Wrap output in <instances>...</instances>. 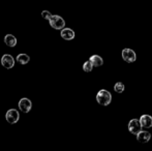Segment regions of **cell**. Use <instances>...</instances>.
Returning a JSON list of instances; mask_svg holds the SVG:
<instances>
[{"instance_id":"cell-1","label":"cell","mask_w":152,"mask_h":151,"mask_svg":"<svg viewBox=\"0 0 152 151\" xmlns=\"http://www.w3.org/2000/svg\"><path fill=\"white\" fill-rule=\"evenodd\" d=\"M96 101L102 106H108L112 101V95L108 90H102L98 91V93L96 94Z\"/></svg>"},{"instance_id":"cell-2","label":"cell","mask_w":152,"mask_h":151,"mask_svg":"<svg viewBox=\"0 0 152 151\" xmlns=\"http://www.w3.org/2000/svg\"><path fill=\"white\" fill-rule=\"evenodd\" d=\"M49 23H50V26L56 30H61L65 27V21L58 15H52V17L49 19Z\"/></svg>"},{"instance_id":"cell-3","label":"cell","mask_w":152,"mask_h":151,"mask_svg":"<svg viewBox=\"0 0 152 151\" xmlns=\"http://www.w3.org/2000/svg\"><path fill=\"white\" fill-rule=\"evenodd\" d=\"M5 119L8 123H10V124L17 123L19 121V119H20V114H19L18 110H16V109L8 110L5 114Z\"/></svg>"},{"instance_id":"cell-4","label":"cell","mask_w":152,"mask_h":151,"mask_svg":"<svg viewBox=\"0 0 152 151\" xmlns=\"http://www.w3.org/2000/svg\"><path fill=\"white\" fill-rule=\"evenodd\" d=\"M142 125H141L140 121L138 119H132L128 123V131L132 133V135H138L141 131H142Z\"/></svg>"},{"instance_id":"cell-5","label":"cell","mask_w":152,"mask_h":151,"mask_svg":"<svg viewBox=\"0 0 152 151\" xmlns=\"http://www.w3.org/2000/svg\"><path fill=\"white\" fill-rule=\"evenodd\" d=\"M121 55H122V58H123V60L126 61V62H129V63L134 62V61H136V59H137L136 53H134L132 49H123Z\"/></svg>"},{"instance_id":"cell-6","label":"cell","mask_w":152,"mask_h":151,"mask_svg":"<svg viewBox=\"0 0 152 151\" xmlns=\"http://www.w3.org/2000/svg\"><path fill=\"white\" fill-rule=\"evenodd\" d=\"M1 64L3 67L7 69H10L15 66V59L12 55L10 54H4L1 57Z\"/></svg>"},{"instance_id":"cell-7","label":"cell","mask_w":152,"mask_h":151,"mask_svg":"<svg viewBox=\"0 0 152 151\" xmlns=\"http://www.w3.org/2000/svg\"><path fill=\"white\" fill-rule=\"evenodd\" d=\"M31 108H32V103L29 98L23 97V98L20 99V101H19V109H20L23 113H29Z\"/></svg>"},{"instance_id":"cell-8","label":"cell","mask_w":152,"mask_h":151,"mask_svg":"<svg viewBox=\"0 0 152 151\" xmlns=\"http://www.w3.org/2000/svg\"><path fill=\"white\" fill-rule=\"evenodd\" d=\"M139 121H140L142 127H145V128L152 127V117L150 115H142Z\"/></svg>"},{"instance_id":"cell-9","label":"cell","mask_w":152,"mask_h":151,"mask_svg":"<svg viewBox=\"0 0 152 151\" xmlns=\"http://www.w3.org/2000/svg\"><path fill=\"white\" fill-rule=\"evenodd\" d=\"M61 37L65 40H72L75 38V31L72 30L70 28H62L61 29V33H60Z\"/></svg>"},{"instance_id":"cell-10","label":"cell","mask_w":152,"mask_h":151,"mask_svg":"<svg viewBox=\"0 0 152 151\" xmlns=\"http://www.w3.org/2000/svg\"><path fill=\"white\" fill-rule=\"evenodd\" d=\"M151 139V135L150 133H148V131H141L140 133L137 135V140H138L140 143H147V142H149V140Z\"/></svg>"},{"instance_id":"cell-11","label":"cell","mask_w":152,"mask_h":151,"mask_svg":"<svg viewBox=\"0 0 152 151\" xmlns=\"http://www.w3.org/2000/svg\"><path fill=\"white\" fill-rule=\"evenodd\" d=\"M89 60H90V62L92 63L93 67L102 66V65L104 64V60H102V57L98 56V55H92L90 58H89Z\"/></svg>"},{"instance_id":"cell-12","label":"cell","mask_w":152,"mask_h":151,"mask_svg":"<svg viewBox=\"0 0 152 151\" xmlns=\"http://www.w3.org/2000/svg\"><path fill=\"white\" fill-rule=\"evenodd\" d=\"M4 42L6 44V46L12 47H12H16L18 40H17V38L12 34H6L5 36H4Z\"/></svg>"},{"instance_id":"cell-13","label":"cell","mask_w":152,"mask_h":151,"mask_svg":"<svg viewBox=\"0 0 152 151\" xmlns=\"http://www.w3.org/2000/svg\"><path fill=\"white\" fill-rule=\"evenodd\" d=\"M17 60H18L19 63L21 64H27V63L30 61V57L26 54H19L17 56Z\"/></svg>"},{"instance_id":"cell-14","label":"cell","mask_w":152,"mask_h":151,"mask_svg":"<svg viewBox=\"0 0 152 151\" xmlns=\"http://www.w3.org/2000/svg\"><path fill=\"white\" fill-rule=\"evenodd\" d=\"M83 69H84V71H86V73H90V71H92L93 65H92V63L90 62V60L86 61V62L83 64Z\"/></svg>"},{"instance_id":"cell-15","label":"cell","mask_w":152,"mask_h":151,"mask_svg":"<svg viewBox=\"0 0 152 151\" xmlns=\"http://www.w3.org/2000/svg\"><path fill=\"white\" fill-rule=\"evenodd\" d=\"M114 90L116 91L117 93H122L124 91V85L123 83L121 82H117L114 86Z\"/></svg>"},{"instance_id":"cell-16","label":"cell","mask_w":152,"mask_h":151,"mask_svg":"<svg viewBox=\"0 0 152 151\" xmlns=\"http://www.w3.org/2000/svg\"><path fill=\"white\" fill-rule=\"evenodd\" d=\"M42 19H46V20H48L49 21V19L52 17V14H51L49 10H42Z\"/></svg>"}]
</instances>
